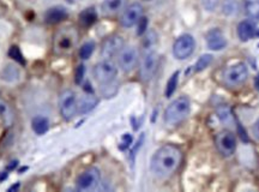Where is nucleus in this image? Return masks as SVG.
I'll return each mask as SVG.
<instances>
[{
	"label": "nucleus",
	"instance_id": "obj_1",
	"mask_svg": "<svg viewBox=\"0 0 259 192\" xmlns=\"http://www.w3.org/2000/svg\"><path fill=\"white\" fill-rule=\"evenodd\" d=\"M182 151L174 144H164L151 158L150 169L156 178L168 179L180 168Z\"/></svg>",
	"mask_w": 259,
	"mask_h": 192
},
{
	"label": "nucleus",
	"instance_id": "obj_2",
	"mask_svg": "<svg viewBox=\"0 0 259 192\" xmlns=\"http://www.w3.org/2000/svg\"><path fill=\"white\" fill-rule=\"evenodd\" d=\"M78 33L72 27H65L56 33L53 39V51L57 56H68L77 46Z\"/></svg>",
	"mask_w": 259,
	"mask_h": 192
},
{
	"label": "nucleus",
	"instance_id": "obj_3",
	"mask_svg": "<svg viewBox=\"0 0 259 192\" xmlns=\"http://www.w3.org/2000/svg\"><path fill=\"white\" fill-rule=\"evenodd\" d=\"M191 111V102L188 97L180 96L175 99L164 111V123L170 126L180 124L188 117Z\"/></svg>",
	"mask_w": 259,
	"mask_h": 192
},
{
	"label": "nucleus",
	"instance_id": "obj_4",
	"mask_svg": "<svg viewBox=\"0 0 259 192\" xmlns=\"http://www.w3.org/2000/svg\"><path fill=\"white\" fill-rule=\"evenodd\" d=\"M248 77V70L245 64L239 63L234 64V65L228 66L224 69L223 74H222V79L223 83L229 88L240 87L247 81Z\"/></svg>",
	"mask_w": 259,
	"mask_h": 192
},
{
	"label": "nucleus",
	"instance_id": "obj_5",
	"mask_svg": "<svg viewBox=\"0 0 259 192\" xmlns=\"http://www.w3.org/2000/svg\"><path fill=\"white\" fill-rule=\"evenodd\" d=\"M215 145L222 156H231L236 150V137L229 130H223L215 137Z\"/></svg>",
	"mask_w": 259,
	"mask_h": 192
},
{
	"label": "nucleus",
	"instance_id": "obj_6",
	"mask_svg": "<svg viewBox=\"0 0 259 192\" xmlns=\"http://www.w3.org/2000/svg\"><path fill=\"white\" fill-rule=\"evenodd\" d=\"M118 75V68L115 63L111 59H105L94 68V76L99 83L101 84H108L117 77Z\"/></svg>",
	"mask_w": 259,
	"mask_h": 192
},
{
	"label": "nucleus",
	"instance_id": "obj_7",
	"mask_svg": "<svg viewBox=\"0 0 259 192\" xmlns=\"http://www.w3.org/2000/svg\"><path fill=\"white\" fill-rule=\"evenodd\" d=\"M59 108L63 118L66 120H70L78 113V100L74 91H63L59 99Z\"/></svg>",
	"mask_w": 259,
	"mask_h": 192
},
{
	"label": "nucleus",
	"instance_id": "obj_8",
	"mask_svg": "<svg viewBox=\"0 0 259 192\" xmlns=\"http://www.w3.org/2000/svg\"><path fill=\"white\" fill-rule=\"evenodd\" d=\"M158 63L157 53L154 50H145L141 59V66H139V76L142 81H150L156 71Z\"/></svg>",
	"mask_w": 259,
	"mask_h": 192
},
{
	"label": "nucleus",
	"instance_id": "obj_9",
	"mask_svg": "<svg viewBox=\"0 0 259 192\" xmlns=\"http://www.w3.org/2000/svg\"><path fill=\"white\" fill-rule=\"evenodd\" d=\"M194 48H196V41H194L193 36L184 34L175 40L174 45H173V54L176 59L184 60L193 53Z\"/></svg>",
	"mask_w": 259,
	"mask_h": 192
},
{
	"label": "nucleus",
	"instance_id": "obj_10",
	"mask_svg": "<svg viewBox=\"0 0 259 192\" xmlns=\"http://www.w3.org/2000/svg\"><path fill=\"white\" fill-rule=\"evenodd\" d=\"M100 179H101L100 170L95 167H90L78 175L76 186L78 191H91L100 184Z\"/></svg>",
	"mask_w": 259,
	"mask_h": 192
},
{
	"label": "nucleus",
	"instance_id": "obj_11",
	"mask_svg": "<svg viewBox=\"0 0 259 192\" xmlns=\"http://www.w3.org/2000/svg\"><path fill=\"white\" fill-rule=\"evenodd\" d=\"M139 62V54L137 48L132 47V46H127L124 47L118 54V64L120 68L125 72L132 71L136 68L137 64Z\"/></svg>",
	"mask_w": 259,
	"mask_h": 192
},
{
	"label": "nucleus",
	"instance_id": "obj_12",
	"mask_svg": "<svg viewBox=\"0 0 259 192\" xmlns=\"http://www.w3.org/2000/svg\"><path fill=\"white\" fill-rule=\"evenodd\" d=\"M143 17V6L138 3H133L125 9L121 15L120 23L125 28H131L136 26L138 21Z\"/></svg>",
	"mask_w": 259,
	"mask_h": 192
},
{
	"label": "nucleus",
	"instance_id": "obj_13",
	"mask_svg": "<svg viewBox=\"0 0 259 192\" xmlns=\"http://www.w3.org/2000/svg\"><path fill=\"white\" fill-rule=\"evenodd\" d=\"M124 48V40L120 36L114 35L111 36L103 42L101 54L106 59H111V58L118 56L120 51Z\"/></svg>",
	"mask_w": 259,
	"mask_h": 192
},
{
	"label": "nucleus",
	"instance_id": "obj_14",
	"mask_svg": "<svg viewBox=\"0 0 259 192\" xmlns=\"http://www.w3.org/2000/svg\"><path fill=\"white\" fill-rule=\"evenodd\" d=\"M206 44L210 50L221 51L227 46V40L220 29H212L206 35Z\"/></svg>",
	"mask_w": 259,
	"mask_h": 192
},
{
	"label": "nucleus",
	"instance_id": "obj_15",
	"mask_svg": "<svg viewBox=\"0 0 259 192\" xmlns=\"http://www.w3.org/2000/svg\"><path fill=\"white\" fill-rule=\"evenodd\" d=\"M68 17V11L63 6H54L48 9L45 14V21L48 24H58Z\"/></svg>",
	"mask_w": 259,
	"mask_h": 192
},
{
	"label": "nucleus",
	"instance_id": "obj_16",
	"mask_svg": "<svg viewBox=\"0 0 259 192\" xmlns=\"http://www.w3.org/2000/svg\"><path fill=\"white\" fill-rule=\"evenodd\" d=\"M255 30H257V27L252 21H242L237 26V36L241 41L246 42L255 36Z\"/></svg>",
	"mask_w": 259,
	"mask_h": 192
},
{
	"label": "nucleus",
	"instance_id": "obj_17",
	"mask_svg": "<svg viewBox=\"0 0 259 192\" xmlns=\"http://www.w3.org/2000/svg\"><path fill=\"white\" fill-rule=\"evenodd\" d=\"M126 5V0H105L102 4V11L106 15H115L121 11Z\"/></svg>",
	"mask_w": 259,
	"mask_h": 192
},
{
	"label": "nucleus",
	"instance_id": "obj_18",
	"mask_svg": "<svg viewBox=\"0 0 259 192\" xmlns=\"http://www.w3.org/2000/svg\"><path fill=\"white\" fill-rule=\"evenodd\" d=\"M97 105V99L91 94H87V95L82 96L78 100V113L83 114L88 113Z\"/></svg>",
	"mask_w": 259,
	"mask_h": 192
},
{
	"label": "nucleus",
	"instance_id": "obj_19",
	"mask_svg": "<svg viewBox=\"0 0 259 192\" xmlns=\"http://www.w3.org/2000/svg\"><path fill=\"white\" fill-rule=\"evenodd\" d=\"M48 129H50V121L46 117L39 115V117L33 119V130L36 135H45Z\"/></svg>",
	"mask_w": 259,
	"mask_h": 192
},
{
	"label": "nucleus",
	"instance_id": "obj_20",
	"mask_svg": "<svg viewBox=\"0 0 259 192\" xmlns=\"http://www.w3.org/2000/svg\"><path fill=\"white\" fill-rule=\"evenodd\" d=\"M97 21V14L94 8L85 9V10L79 15V22L83 27H90L93 26Z\"/></svg>",
	"mask_w": 259,
	"mask_h": 192
},
{
	"label": "nucleus",
	"instance_id": "obj_21",
	"mask_svg": "<svg viewBox=\"0 0 259 192\" xmlns=\"http://www.w3.org/2000/svg\"><path fill=\"white\" fill-rule=\"evenodd\" d=\"M94 51H95V44L91 41L85 42V44L79 48V57H81V59L83 60L89 59V58L93 56Z\"/></svg>",
	"mask_w": 259,
	"mask_h": 192
},
{
	"label": "nucleus",
	"instance_id": "obj_22",
	"mask_svg": "<svg viewBox=\"0 0 259 192\" xmlns=\"http://www.w3.org/2000/svg\"><path fill=\"white\" fill-rule=\"evenodd\" d=\"M157 42V34L155 32H148L143 39V47L145 50H154V46Z\"/></svg>",
	"mask_w": 259,
	"mask_h": 192
},
{
	"label": "nucleus",
	"instance_id": "obj_23",
	"mask_svg": "<svg viewBox=\"0 0 259 192\" xmlns=\"http://www.w3.org/2000/svg\"><path fill=\"white\" fill-rule=\"evenodd\" d=\"M178 81H179V71H176L175 74H173L170 76L168 83H167L166 87V96L170 97L174 94V91L176 89V85H178Z\"/></svg>",
	"mask_w": 259,
	"mask_h": 192
},
{
	"label": "nucleus",
	"instance_id": "obj_24",
	"mask_svg": "<svg viewBox=\"0 0 259 192\" xmlns=\"http://www.w3.org/2000/svg\"><path fill=\"white\" fill-rule=\"evenodd\" d=\"M246 12L249 17L258 18L259 17V0H252L246 4Z\"/></svg>",
	"mask_w": 259,
	"mask_h": 192
},
{
	"label": "nucleus",
	"instance_id": "obj_25",
	"mask_svg": "<svg viewBox=\"0 0 259 192\" xmlns=\"http://www.w3.org/2000/svg\"><path fill=\"white\" fill-rule=\"evenodd\" d=\"M211 62H212V57L210 56V54H204V56H202L199 59H198L196 66H194V68H196V71L197 72L203 71L204 69L208 68L210 64H211Z\"/></svg>",
	"mask_w": 259,
	"mask_h": 192
},
{
	"label": "nucleus",
	"instance_id": "obj_26",
	"mask_svg": "<svg viewBox=\"0 0 259 192\" xmlns=\"http://www.w3.org/2000/svg\"><path fill=\"white\" fill-rule=\"evenodd\" d=\"M0 117L5 120V123H10L12 119V113L10 111V107H9L8 103H5L4 101L0 100Z\"/></svg>",
	"mask_w": 259,
	"mask_h": 192
},
{
	"label": "nucleus",
	"instance_id": "obj_27",
	"mask_svg": "<svg viewBox=\"0 0 259 192\" xmlns=\"http://www.w3.org/2000/svg\"><path fill=\"white\" fill-rule=\"evenodd\" d=\"M237 10V4L235 0H225L223 4V11L227 15L235 14Z\"/></svg>",
	"mask_w": 259,
	"mask_h": 192
},
{
	"label": "nucleus",
	"instance_id": "obj_28",
	"mask_svg": "<svg viewBox=\"0 0 259 192\" xmlns=\"http://www.w3.org/2000/svg\"><path fill=\"white\" fill-rule=\"evenodd\" d=\"M9 56H10L12 59H15L16 62H18L20 64H24L26 62H24L23 59V56L22 53H21L20 48L16 47V46H14V47H11L10 52H9Z\"/></svg>",
	"mask_w": 259,
	"mask_h": 192
},
{
	"label": "nucleus",
	"instance_id": "obj_29",
	"mask_svg": "<svg viewBox=\"0 0 259 192\" xmlns=\"http://www.w3.org/2000/svg\"><path fill=\"white\" fill-rule=\"evenodd\" d=\"M84 75H85L84 65H79L75 71V82H76V83L81 84L84 79Z\"/></svg>",
	"mask_w": 259,
	"mask_h": 192
},
{
	"label": "nucleus",
	"instance_id": "obj_30",
	"mask_svg": "<svg viewBox=\"0 0 259 192\" xmlns=\"http://www.w3.org/2000/svg\"><path fill=\"white\" fill-rule=\"evenodd\" d=\"M137 24H138V32H137L138 33V35L145 34V30H147V26H148V18L142 17Z\"/></svg>",
	"mask_w": 259,
	"mask_h": 192
},
{
	"label": "nucleus",
	"instance_id": "obj_31",
	"mask_svg": "<svg viewBox=\"0 0 259 192\" xmlns=\"http://www.w3.org/2000/svg\"><path fill=\"white\" fill-rule=\"evenodd\" d=\"M218 4V0H203L204 8L208 11H214Z\"/></svg>",
	"mask_w": 259,
	"mask_h": 192
},
{
	"label": "nucleus",
	"instance_id": "obj_32",
	"mask_svg": "<svg viewBox=\"0 0 259 192\" xmlns=\"http://www.w3.org/2000/svg\"><path fill=\"white\" fill-rule=\"evenodd\" d=\"M252 132H253V136L255 139H258L259 141V118L257 119V121H255L253 127H252Z\"/></svg>",
	"mask_w": 259,
	"mask_h": 192
},
{
	"label": "nucleus",
	"instance_id": "obj_33",
	"mask_svg": "<svg viewBox=\"0 0 259 192\" xmlns=\"http://www.w3.org/2000/svg\"><path fill=\"white\" fill-rule=\"evenodd\" d=\"M254 87H255V89L259 91V75L254 79Z\"/></svg>",
	"mask_w": 259,
	"mask_h": 192
},
{
	"label": "nucleus",
	"instance_id": "obj_34",
	"mask_svg": "<svg viewBox=\"0 0 259 192\" xmlns=\"http://www.w3.org/2000/svg\"><path fill=\"white\" fill-rule=\"evenodd\" d=\"M259 18V17H258ZM255 35L259 36V28H257V30H255Z\"/></svg>",
	"mask_w": 259,
	"mask_h": 192
}]
</instances>
